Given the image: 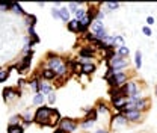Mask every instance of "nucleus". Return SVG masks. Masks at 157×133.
Instances as JSON below:
<instances>
[{
	"label": "nucleus",
	"instance_id": "f257e3e1",
	"mask_svg": "<svg viewBox=\"0 0 157 133\" xmlns=\"http://www.w3.org/2000/svg\"><path fill=\"white\" fill-rule=\"evenodd\" d=\"M47 68H50L52 71L56 73L58 77H65L68 73V65L62 61V57L53 56L52 53L48 55V61H47Z\"/></svg>",
	"mask_w": 157,
	"mask_h": 133
},
{
	"label": "nucleus",
	"instance_id": "f03ea898",
	"mask_svg": "<svg viewBox=\"0 0 157 133\" xmlns=\"http://www.w3.org/2000/svg\"><path fill=\"white\" fill-rule=\"evenodd\" d=\"M52 116H53V109H50L47 106H41V108H38V111L35 112L33 119H35V123H38L41 126H53Z\"/></svg>",
	"mask_w": 157,
	"mask_h": 133
},
{
	"label": "nucleus",
	"instance_id": "7ed1b4c3",
	"mask_svg": "<svg viewBox=\"0 0 157 133\" xmlns=\"http://www.w3.org/2000/svg\"><path fill=\"white\" fill-rule=\"evenodd\" d=\"M107 65H109V68H112V70H122V71H125L127 67H128V61H127L125 57L118 56L117 52H115L113 57H112L110 61H107Z\"/></svg>",
	"mask_w": 157,
	"mask_h": 133
},
{
	"label": "nucleus",
	"instance_id": "20e7f679",
	"mask_svg": "<svg viewBox=\"0 0 157 133\" xmlns=\"http://www.w3.org/2000/svg\"><path fill=\"white\" fill-rule=\"evenodd\" d=\"M78 123L73 118H62L59 123V129H62L65 133H74L77 130Z\"/></svg>",
	"mask_w": 157,
	"mask_h": 133
},
{
	"label": "nucleus",
	"instance_id": "39448f33",
	"mask_svg": "<svg viewBox=\"0 0 157 133\" xmlns=\"http://www.w3.org/2000/svg\"><path fill=\"white\" fill-rule=\"evenodd\" d=\"M127 118H125V115L121 114V112H117L115 115H112V118H110V129H121V127H125L127 126Z\"/></svg>",
	"mask_w": 157,
	"mask_h": 133
},
{
	"label": "nucleus",
	"instance_id": "423d86ee",
	"mask_svg": "<svg viewBox=\"0 0 157 133\" xmlns=\"http://www.w3.org/2000/svg\"><path fill=\"white\" fill-rule=\"evenodd\" d=\"M124 89H125L127 97H137V95L142 97V95H140V91H139V85H137L136 80H128V82L125 83Z\"/></svg>",
	"mask_w": 157,
	"mask_h": 133
},
{
	"label": "nucleus",
	"instance_id": "0eeeda50",
	"mask_svg": "<svg viewBox=\"0 0 157 133\" xmlns=\"http://www.w3.org/2000/svg\"><path fill=\"white\" fill-rule=\"evenodd\" d=\"M20 91L17 89H14V88H5L3 89V98H5V101H12V100H15V98H18L20 97Z\"/></svg>",
	"mask_w": 157,
	"mask_h": 133
},
{
	"label": "nucleus",
	"instance_id": "6e6552de",
	"mask_svg": "<svg viewBox=\"0 0 157 133\" xmlns=\"http://www.w3.org/2000/svg\"><path fill=\"white\" fill-rule=\"evenodd\" d=\"M124 115H125L127 121H130V123H140V121L144 119V114H142V112H139V111L124 112Z\"/></svg>",
	"mask_w": 157,
	"mask_h": 133
},
{
	"label": "nucleus",
	"instance_id": "1a4fd4ad",
	"mask_svg": "<svg viewBox=\"0 0 157 133\" xmlns=\"http://www.w3.org/2000/svg\"><path fill=\"white\" fill-rule=\"evenodd\" d=\"M30 64H32V55H26V56L23 57L21 64H20V65H17L18 73H26V70L30 67Z\"/></svg>",
	"mask_w": 157,
	"mask_h": 133
},
{
	"label": "nucleus",
	"instance_id": "9d476101",
	"mask_svg": "<svg viewBox=\"0 0 157 133\" xmlns=\"http://www.w3.org/2000/svg\"><path fill=\"white\" fill-rule=\"evenodd\" d=\"M148 103H150V101H148V98H145V97H144V98H140V100L135 101V108H136V111H139V112H142V114H144V112H147V111L150 109V108H148Z\"/></svg>",
	"mask_w": 157,
	"mask_h": 133
},
{
	"label": "nucleus",
	"instance_id": "9b49d317",
	"mask_svg": "<svg viewBox=\"0 0 157 133\" xmlns=\"http://www.w3.org/2000/svg\"><path fill=\"white\" fill-rule=\"evenodd\" d=\"M95 55V50L94 49H91L89 45H85V47H82L80 50H78V57H94Z\"/></svg>",
	"mask_w": 157,
	"mask_h": 133
},
{
	"label": "nucleus",
	"instance_id": "f8f14e48",
	"mask_svg": "<svg viewBox=\"0 0 157 133\" xmlns=\"http://www.w3.org/2000/svg\"><path fill=\"white\" fill-rule=\"evenodd\" d=\"M95 111H97L98 115H109V106H107L104 101H98Z\"/></svg>",
	"mask_w": 157,
	"mask_h": 133
},
{
	"label": "nucleus",
	"instance_id": "ddd939ff",
	"mask_svg": "<svg viewBox=\"0 0 157 133\" xmlns=\"http://www.w3.org/2000/svg\"><path fill=\"white\" fill-rule=\"evenodd\" d=\"M97 71V65L92 62V64H86V65H82V73L83 74H92Z\"/></svg>",
	"mask_w": 157,
	"mask_h": 133
},
{
	"label": "nucleus",
	"instance_id": "4468645a",
	"mask_svg": "<svg viewBox=\"0 0 157 133\" xmlns=\"http://www.w3.org/2000/svg\"><path fill=\"white\" fill-rule=\"evenodd\" d=\"M70 18H71V12H70V9L67 8V6H63V8H60V20L63 21V23H70Z\"/></svg>",
	"mask_w": 157,
	"mask_h": 133
},
{
	"label": "nucleus",
	"instance_id": "2eb2a0df",
	"mask_svg": "<svg viewBox=\"0 0 157 133\" xmlns=\"http://www.w3.org/2000/svg\"><path fill=\"white\" fill-rule=\"evenodd\" d=\"M67 27H68V30L70 32H73V33H78V29H80V23H78L77 20H70V23L67 24Z\"/></svg>",
	"mask_w": 157,
	"mask_h": 133
},
{
	"label": "nucleus",
	"instance_id": "dca6fc26",
	"mask_svg": "<svg viewBox=\"0 0 157 133\" xmlns=\"http://www.w3.org/2000/svg\"><path fill=\"white\" fill-rule=\"evenodd\" d=\"M125 45V41H124V37L122 35H115V41H113V50L115 49H121Z\"/></svg>",
	"mask_w": 157,
	"mask_h": 133
},
{
	"label": "nucleus",
	"instance_id": "f3484780",
	"mask_svg": "<svg viewBox=\"0 0 157 133\" xmlns=\"http://www.w3.org/2000/svg\"><path fill=\"white\" fill-rule=\"evenodd\" d=\"M56 73L55 71H52L50 68H45L44 71H42V79L44 80H53V79H56Z\"/></svg>",
	"mask_w": 157,
	"mask_h": 133
},
{
	"label": "nucleus",
	"instance_id": "a211bd4d",
	"mask_svg": "<svg viewBox=\"0 0 157 133\" xmlns=\"http://www.w3.org/2000/svg\"><path fill=\"white\" fill-rule=\"evenodd\" d=\"M135 67H136V70L142 68V52L140 50L135 52Z\"/></svg>",
	"mask_w": 157,
	"mask_h": 133
},
{
	"label": "nucleus",
	"instance_id": "6ab92c4d",
	"mask_svg": "<svg viewBox=\"0 0 157 133\" xmlns=\"http://www.w3.org/2000/svg\"><path fill=\"white\" fill-rule=\"evenodd\" d=\"M39 92H41V94H52V92H53V88H52V86H50V85H47V83H44V82H42V80H41V88H39Z\"/></svg>",
	"mask_w": 157,
	"mask_h": 133
},
{
	"label": "nucleus",
	"instance_id": "aec40b11",
	"mask_svg": "<svg viewBox=\"0 0 157 133\" xmlns=\"http://www.w3.org/2000/svg\"><path fill=\"white\" fill-rule=\"evenodd\" d=\"M94 124H95V121H91V119H83V121L80 123V127H82L83 130H91V129L94 127Z\"/></svg>",
	"mask_w": 157,
	"mask_h": 133
},
{
	"label": "nucleus",
	"instance_id": "412c9836",
	"mask_svg": "<svg viewBox=\"0 0 157 133\" xmlns=\"http://www.w3.org/2000/svg\"><path fill=\"white\" fill-rule=\"evenodd\" d=\"M86 14H88V9H85V8H78L77 12L74 14V17H76L77 21H80V20H83L85 17H86Z\"/></svg>",
	"mask_w": 157,
	"mask_h": 133
},
{
	"label": "nucleus",
	"instance_id": "4be33fe9",
	"mask_svg": "<svg viewBox=\"0 0 157 133\" xmlns=\"http://www.w3.org/2000/svg\"><path fill=\"white\" fill-rule=\"evenodd\" d=\"M104 6L107 8V11H106V14H107V12H110V11H115V9H118L121 5H119L118 2H115V3H113V2H106V3H104Z\"/></svg>",
	"mask_w": 157,
	"mask_h": 133
},
{
	"label": "nucleus",
	"instance_id": "5701e85b",
	"mask_svg": "<svg viewBox=\"0 0 157 133\" xmlns=\"http://www.w3.org/2000/svg\"><path fill=\"white\" fill-rule=\"evenodd\" d=\"M29 85H30V88H32V89L38 94L39 88H41V80H39V79H33V80H30V83H29Z\"/></svg>",
	"mask_w": 157,
	"mask_h": 133
},
{
	"label": "nucleus",
	"instance_id": "b1692460",
	"mask_svg": "<svg viewBox=\"0 0 157 133\" xmlns=\"http://www.w3.org/2000/svg\"><path fill=\"white\" fill-rule=\"evenodd\" d=\"M33 104H36V106H44V94H41V92L35 94V97H33Z\"/></svg>",
	"mask_w": 157,
	"mask_h": 133
},
{
	"label": "nucleus",
	"instance_id": "393cba45",
	"mask_svg": "<svg viewBox=\"0 0 157 133\" xmlns=\"http://www.w3.org/2000/svg\"><path fill=\"white\" fill-rule=\"evenodd\" d=\"M128 53H130V50H128V47H125V45L117 50V55H118V56L125 57V59H127V56H128Z\"/></svg>",
	"mask_w": 157,
	"mask_h": 133
},
{
	"label": "nucleus",
	"instance_id": "a878e982",
	"mask_svg": "<svg viewBox=\"0 0 157 133\" xmlns=\"http://www.w3.org/2000/svg\"><path fill=\"white\" fill-rule=\"evenodd\" d=\"M82 5L83 3H77V2H71V3H68V9H70V12H77L78 8H82Z\"/></svg>",
	"mask_w": 157,
	"mask_h": 133
},
{
	"label": "nucleus",
	"instance_id": "bb28decb",
	"mask_svg": "<svg viewBox=\"0 0 157 133\" xmlns=\"http://www.w3.org/2000/svg\"><path fill=\"white\" fill-rule=\"evenodd\" d=\"M8 133H24V127L23 126H9Z\"/></svg>",
	"mask_w": 157,
	"mask_h": 133
},
{
	"label": "nucleus",
	"instance_id": "cd10ccee",
	"mask_svg": "<svg viewBox=\"0 0 157 133\" xmlns=\"http://www.w3.org/2000/svg\"><path fill=\"white\" fill-rule=\"evenodd\" d=\"M15 14H18V15H26V12L23 11V8H21V5L18 3H12V8H11Z\"/></svg>",
	"mask_w": 157,
	"mask_h": 133
},
{
	"label": "nucleus",
	"instance_id": "c85d7f7f",
	"mask_svg": "<svg viewBox=\"0 0 157 133\" xmlns=\"http://www.w3.org/2000/svg\"><path fill=\"white\" fill-rule=\"evenodd\" d=\"M20 121H21V116L20 115H14L9 119V126H20Z\"/></svg>",
	"mask_w": 157,
	"mask_h": 133
},
{
	"label": "nucleus",
	"instance_id": "c756f323",
	"mask_svg": "<svg viewBox=\"0 0 157 133\" xmlns=\"http://www.w3.org/2000/svg\"><path fill=\"white\" fill-rule=\"evenodd\" d=\"M106 17V11H103V9H97V14H95V20L98 21H103Z\"/></svg>",
	"mask_w": 157,
	"mask_h": 133
},
{
	"label": "nucleus",
	"instance_id": "7c9ffc66",
	"mask_svg": "<svg viewBox=\"0 0 157 133\" xmlns=\"http://www.w3.org/2000/svg\"><path fill=\"white\" fill-rule=\"evenodd\" d=\"M9 76V70H0V82H5Z\"/></svg>",
	"mask_w": 157,
	"mask_h": 133
},
{
	"label": "nucleus",
	"instance_id": "2f4dec72",
	"mask_svg": "<svg viewBox=\"0 0 157 133\" xmlns=\"http://www.w3.org/2000/svg\"><path fill=\"white\" fill-rule=\"evenodd\" d=\"M142 32H144V35H147V37H151V35H153V30H151V27H148V26H144V27H142Z\"/></svg>",
	"mask_w": 157,
	"mask_h": 133
},
{
	"label": "nucleus",
	"instance_id": "473e14b6",
	"mask_svg": "<svg viewBox=\"0 0 157 133\" xmlns=\"http://www.w3.org/2000/svg\"><path fill=\"white\" fill-rule=\"evenodd\" d=\"M23 118H24V121H29V123H32V112L27 109V111L24 112V115H23Z\"/></svg>",
	"mask_w": 157,
	"mask_h": 133
},
{
	"label": "nucleus",
	"instance_id": "72a5a7b5",
	"mask_svg": "<svg viewBox=\"0 0 157 133\" xmlns=\"http://www.w3.org/2000/svg\"><path fill=\"white\" fill-rule=\"evenodd\" d=\"M52 15H53L55 18H60V9H58V8H53V9H52Z\"/></svg>",
	"mask_w": 157,
	"mask_h": 133
},
{
	"label": "nucleus",
	"instance_id": "f704fd0d",
	"mask_svg": "<svg viewBox=\"0 0 157 133\" xmlns=\"http://www.w3.org/2000/svg\"><path fill=\"white\" fill-rule=\"evenodd\" d=\"M11 8H12V3H0V9H3V11H8Z\"/></svg>",
	"mask_w": 157,
	"mask_h": 133
},
{
	"label": "nucleus",
	"instance_id": "c9c22d12",
	"mask_svg": "<svg viewBox=\"0 0 157 133\" xmlns=\"http://www.w3.org/2000/svg\"><path fill=\"white\" fill-rule=\"evenodd\" d=\"M55 101H56V95H55V92L48 94V103H50V104H55Z\"/></svg>",
	"mask_w": 157,
	"mask_h": 133
},
{
	"label": "nucleus",
	"instance_id": "e433bc0d",
	"mask_svg": "<svg viewBox=\"0 0 157 133\" xmlns=\"http://www.w3.org/2000/svg\"><path fill=\"white\" fill-rule=\"evenodd\" d=\"M153 24H154V17H151V15L147 17V26L150 27V26H153Z\"/></svg>",
	"mask_w": 157,
	"mask_h": 133
},
{
	"label": "nucleus",
	"instance_id": "4c0bfd02",
	"mask_svg": "<svg viewBox=\"0 0 157 133\" xmlns=\"http://www.w3.org/2000/svg\"><path fill=\"white\" fill-rule=\"evenodd\" d=\"M94 133H109V130H106V129H100V130H97V132Z\"/></svg>",
	"mask_w": 157,
	"mask_h": 133
},
{
	"label": "nucleus",
	"instance_id": "58836bf2",
	"mask_svg": "<svg viewBox=\"0 0 157 133\" xmlns=\"http://www.w3.org/2000/svg\"><path fill=\"white\" fill-rule=\"evenodd\" d=\"M55 133H65V132H63V130H62V129H59V127H58V129H56V130H55Z\"/></svg>",
	"mask_w": 157,
	"mask_h": 133
},
{
	"label": "nucleus",
	"instance_id": "ea45409f",
	"mask_svg": "<svg viewBox=\"0 0 157 133\" xmlns=\"http://www.w3.org/2000/svg\"><path fill=\"white\" fill-rule=\"evenodd\" d=\"M154 91H156V95H157V85H156V89H154Z\"/></svg>",
	"mask_w": 157,
	"mask_h": 133
}]
</instances>
